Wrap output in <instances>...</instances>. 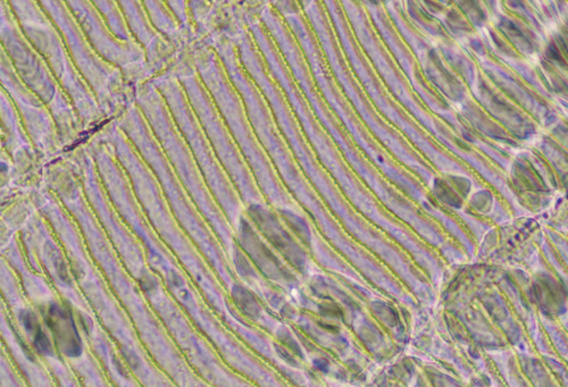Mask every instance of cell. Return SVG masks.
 <instances>
[{
  "instance_id": "1",
  "label": "cell",
  "mask_w": 568,
  "mask_h": 387,
  "mask_svg": "<svg viewBox=\"0 0 568 387\" xmlns=\"http://www.w3.org/2000/svg\"><path fill=\"white\" fill-rule=\"evenodd\" d=\"M46 321L52 330L58 350L72 358L81 354V340L69 310L58 304H52L48 309Z\"/></svg>"
},
{
  "instance_id": "2",
  "label": "cell",
  "mask_w": 568,
  "mask_h": 387,
  "mask_svg": "<svg viewBox=\"0 0 568 387\" xmlns=\"http://www.w3.org/2000/svg\"><path fill=\"white\" fill-rule=\"evenodd\" d=\"M21 321L25 327V330L29 332L30 335L33 336V343H35L37 350L39 352L45 353V354L52 353L50 341L47 337L46 334L44 333V330H41L40 325L37 323L35 316L32 313H29V311H24V313H21Z\"/></svg>"
}]
</instances>
